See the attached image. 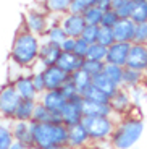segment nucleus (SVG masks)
<instances>
[{"instance_id": "f257e3e1", "label": "nucleus", "mask_w": 147, "mask_h": 149, "mask_svg": "<svg viewBox=\"0 0 147 149\" xmlns=\"http://www.w3.org/2000/svg\"><path fill=\"white\" fill-rule=\"evenodd\" d=\"M41 42L42 37L26 31L24 28L18 29L10 47V62L23 70H33V67L37 63Z\"/></svg>"}, {"instance_id": "423d86ee", "label": "nucleus", "mask_w": 147, "mask_h": 149, "mask_svg": "<svg viewBox=\"0 0 147 149\" xmlns=\"http://www.w3.org/2000/svg\"><path fill=\"white\" fill-rule=\"evenodd\" d=\"M19 101L21 97L18 96L11 83L7 81L0 86V120H13Z\"/></svg>"}, {"instance_id": "393cba45", "label": "nucleus", "mask_w": 147, "mask_h": 149, "mask_svg": "<svg viewBox=\"0 0 147 149\" xmlns=\"http://www.w3.org/2000/svg\"><path fill=\"white\" fill-rule=\"evenodd\" d=\"M42 39L47 41V42H52V44H57V45L62 44V42L66 39V34H65V31H63V28L60 26V21L58 23H52L50 26H49V29L45 31V34H44Z\"/></svg>"}, {"instance_id": "f03ea898", "label": "nucleus", "mask_w": 147, "mask_h": 149, "mask_svg": "<svg viewBox=\"0 0 147 149\" xmlns=\"http://www.w3.org/2000/svg\"><path fill=\"white\" fill-rule=\"evenodd\" d=\"M146 130L144 118L136 112L116 120L115 130L110 136L108 146L112 149H134L136 144L141 141Z\"/></svg>"}, {"instance_id": "9b49d317", "label": "nucleus", "mask_w": 147, "mask_h": 149, "mask_svg": "<svg viewBox=\"0 0 147 149\" xmlns=\"http://www.w3.org/2000/svg\"><path fill=\"white\" fill-rule=\"evenodd\" d=\"M66 144L70 149H92V143L89 138L83 123H78L73 127H68V138Z\"/></svg>"}, {"instance_id": "2f4dec72", "label": "nucleus", "mask_w": 147, "mask_h": 149, "mask_svg": "<svg viewBox=\"0 0 147 149\" xmlns=\"http://www.w3.org/2000/svg\"><path fill=\"white\" fill-rule=\"evenodd\" d=\"M107 49H108V47H105V45L99 44V42L89 44L87 54H86V58L97 60V62H103V63H105V58H107Z\"/></svg>"}, {"instance_id": "c85d7f7f", "label": "nucleus", "mask_w": 147, "mask_h": 149, "mask_svg": "<svg viewBox=\"0 0 147 149\" xmlns=\"http://www.w3.org/2000/svg\"><path fill=\"white\" fill-rule=\"evenodd\" d=\"M129 96H131V102H132L134 110H141L147 102V86L142 84V86H137V88L131 89Z\"/></svg>"}, {"instance_id": "6ab92c4d", "label": "nucleus", "mask_w": 147, "mask_h": 149, "mask_svg": "<svg viewBox=\"0 0 147 149\" xmlns=\"http://www.w3.org/2000/svg\"><path fill=\"white\" fill-rule=\"evenodd\" d=\"M83 62H84V58L78 57L76 54H73V52H62L60 57H58V60H57V67L62 68L65 73L71 74V73H74V71L81 70Z\"/></svg>"}, {"instance_id": "4468645a", "label": "nucleus", "mask_w": 147, "mask_h": 149, "mask_svg": "<svg viewBox=\"0 0 147 149\" xmlns=\"http://www.w3.org/2000/svg\"><path fill=\"white\" fill-rule=\"evenodd\" d=\"M60 26L63 28L66 37L78 39V37H81V33H83V29H84L86 23H84V19H83V15L65 13L63 16H60Z\"/></svg>"}, {"instance_id": "58836bf2", "label": "nucleus", "mask_w": 147, "mask_h": 149, "mask_svg": "<svg viewBox=\"0 0 147 149\" xmlns=\"http://www.w3.org/2000/svg\"><path fill=\"white\" fill-rule=\"evenodd\" d=\"M97 33H99V26L86 24L81 33V39H84L87 44H94V42H97Z\"/></svg>"}, {"instance_id": "1a4fd4ad", "label": "nucleus", "mask_w": 147, "mask_h": 149, "mask_svg": "<svg viewBox=\"0 0 147 149\" xmlns=\"http://www.w3.org/2000/svg\"><path fill=\"white\" fill-rule=\"evenodd\" d=\"M60 54H62L60 45L52 44V42H47L42 39L41 49H39V57H37V63L33 67V70H44L45 67L57 65V60H58Z\"/></svg>"}, {"instance_id": "473e14b6", "label": "nucleus", "mask_w": 147, "mask_h": 149, "mask_svg": "<svg viewBox=\"0 0 147 149\" xmlns=\"http://www.w3.org/2000/svg\"><path fill=\"white\" fill-rule=\"evenodd\" d=\"M13 143L10 120H0V149H8Z\"/></svg>"}, {"instance_id": "412c9836", "label": "nucleus", "mask_w": 147, "mask_h": 149, "mask_svg": "<svg viewBox=\"0 0 147 149\" xmlns=\"http://www.w3.org/2000/svg\"><path fill=\"white\" fill-rule=\"evenodd\" d=\"M83 112H84V117H113L108 104L89 102L84 99H83Z\"/></svg>"}, {"instance_id": "ddd939ff", "label": "nucleus", "mask_w": 147, "mask_h": 149, "mask_svg": "<svg viewBox=\"0 0 147 149\" xmlns=\"http://www.w3.org/2000/svg\"><path fill=\"white\" fill-rule=\"evenodd\" d=\"M42 78H44L45 91H55L62 89V86L70 79V74L65 73L57 65H52V67H45L42 70Z\"/></svg>"}, {"instance_id": "4c0bfd02", "label": "nucleus", "mask_w": 147, "mask_h": 149, "mask_svg": "<svg viewBox=\"0 0 147 149\" xmlns=\"http://www.w3.org/2000/svg\"><path fill=\"white\" fill-rule=\"evenodd\" d=\"M97 42L105 47H110L112 44L115 42V36H113V31L112 28H103L99 26V33H97Z\"/></svg>"}, {"instance_id": "f8f14e48", "label": "nucleus", "mask_w": 147, "mask_h": 149, "mask_svg": "<svg viewBox=\"0 0 147 149\" xmlns=\"http://www.w3.org/2000/svg\"><path fill=\"white\" fill-rule=\"evenodd\" d=\"M126 67L147 74V45L134 44V42H132L131 47H129Z\"/></svg>"}, {"instance_id": "79ce46f5", "label": "nucleus", "mask_w": 147, "mask_h": 149, "mask_svg": "<svg viewBox=\"0 0 147 149\" xmlns=\"http://www.w3.org/2000/svg\"><path fill=\"white\" fill-rule=\"evenodd\" d=\"M31 78H33V84L36 88L37 94H42L45 91L44 78H42V70H31Z\"/></svg>"}, {"instance_id": "a211bd4d", "label": "nucleus", "mask_w": 147, "mask_h": 149, "mask_svg": "<svg viewBox=\"0 0 147 149\" xmlns=\"http://www.w3.org/2000/svg\"><path fill=\"white\" fill-rule=\"evenodd\" d=\"M112 31H113L115 41H118V42H129V44H132V41H134L136 24H134L129 18H120L116 21V24L112 28Z\"/></svg>"}, {"instance_id": "37998d69", "label": "nucleus", "mask_w": 147, "mask_h": 149, "mask_svg": "<svg viewBox=\"0 0 147 149\" xmlns=\"http://www.w3.org/2000/svg\"><path fill=\"white\" fill-rule=\"evenodd\" d=\"M87 49H89V44L84 41V39H81V37L74 39V49H73V54H76V55H78V57H81V58H86Z\"/></svg>"}, {"instance_id": "72a5a7b5", "label": "nucleus", "mask_w": 147, "mask_h": 149, "mask_svg": "<svg viewBox=\"0 0 147 149\" xmlns=\"http://www.w3.org/2000/svg\"><path fill=\"white\" fill-rule=\"evenodd\" d=\"M102 13L103 11L94 5V7H89L87 10H84V13H83V19H84L86 24H91V26H100Z\"/></svg>"}, {"instance_id": "2eb2a0df", "label": "nucleus", "mask_w": 147, "mask_h": 149, "mask_svg": "<svg viewBox=\"0 0 147 149\" xmlns=\"http://www.w3.org/2000/svg\"><path fill=\"white\" fill-rule=\"evenodd\" d=\"M37 101L41 102L47 110H50L52 113L60 115V112L65 107L68 99L63 96V93L60 89H55V91H44L42 94H39V99Z\"/></svg>"}, {"instance_id": "6e6552de", "label": "nucleus", "mask_w": 147, "mask_h": 149, "mask_svg": "<svg viewBox=\"0 0 147 149\" xmlns=\"http://www.w3.org/2000/svg\"><path fill=\"white\" fill-rule=\"evenodd\" d=\"M108 105L112 109V113H113L115 118H123V117L129 115L134 112V107H132L131 102V96H129V91L123 89V88H118V91L110 96V101H108Z\"/></svg>"}, {"instance_id": "bb28decb", "label": "nucleus", "mask_w": 147, "mask_h": 149, "mask_svg": "<svg viewBox=\"0 0 147 149\" xmlns=\"http://www.w3.org/2000/svg\"><path fill=\"white\" fill-rule=\"evenodd\" d=\"M132 0H112L110 8L118 15V18H131V13L134 10Z\"/></svg>"}, {"instance_id": "c756f323", "label": "nucleus", "mask_w": 147, "mask_h": 149, "mask_svg": "<svg viewBox=\"0 0 147 149\" xmlns=\"http://www.w3.org/2000/svg\"><path fill=\"white\" fill-rule=\"evenodd\" d=\"M81 96H83V99H84V101H89V102H99V104H108V101H110V97L105 96L102 91H99L96 86H92V84L89 86V88L81 94Z\"/></svg>"}, {"instance_id": "20e7f679", "label": "nucleus", "mask_w": 147, "mask_h": 149, "mask_svg": "<svg viewBox=\"0 0 147 149\" xmlns=\"http://www.w3.org/2000/svg\"><path fill=\"white\" fill-rule=\"evenodd\" d=\"M81 123L87 131L92 146H108L110 136L116 125V118L115 117H84Z\"/></svg>"}, {"instance_id": "c9c22d12", "label": "nucleus", "mask_w": 147, "mask_h": 149, "mask_svg": "<svg viewBox=\"0 0 147 149\" xmlns=\"http://www.w3.org/2000/svg\"><path fill=\"white\" fill-rule=\"evenodd\" d=\"M103 62H97V60H91V58H84V62H83V67L81 70L86 71V73L89 74V76H96V74H100L103 71Z\"/></svg>"}, {"instance_id": "cd10ccee", "label": "nucleus", "mask_w": 147, "mask_h": 149, "mask_svg": "<svg viewBox=\"0 0 147 149\" xmlns=\"http://www.w3.org/2000/svg\"><path fill=\"white\" fill-rule=\"evenodd\" d=\"M31 122H60V115H55V113H52L50 110L44 107L41 102L37 101L36 102V107H34V112H33V120Z\"/></svg>"}, {"instance_id": "f704fd0d", "label": "nucleus", "mask_w": 147, "mask_h": 149, "mask_svg": "<svg viewBox=\"0 0 147 149\" xmlns=\"http://www.w3.org/2000/svg\"><path fill=\"white\" fill-rule=\"evenodd\" d=\"M129 19H131L134 24L147 23V0L146 2H137V3L134 5V10H132Z\"/></svg>"}, {"instance_id": "dca6fc26", "label": "nucleus", "mask_w": 147, "mask_h": 149, "mask_svg": "<svg viewBox=\"0 0 147 149\" xmlns=\"http://www.w3.org/2000/svg\"><path fill=\"white\" fill-rule=\"evenodd\" d=\"M129 47H131L129 42H118V41H115L110 47L107 49L105 63H113V65H118V67H126Z\"/></svg>"}, {"instance_id": "f3484780", "label": "nucleus", "mask_w": 147, "mask_h": 149, "mask_svg": "<svg viewBox=\"0 0 147 149\" xmlns=\"http://www.w3.org/2000/svg\"><path fill=\"white\" fill-rule=\"evenodd\" d=\"M10 130L13 141L23 143L26 146H33V130L31 122H19V120H10Z\"/></svg>"}, {"instance_id": "b1692460", "label": "nucleus", "mask_w": 147, "mask_h": 149, "mask_svg": "<svg viewBox=\"0 0 147 149\" xmlns=\"http://www.w3.org/2000/svg\"><path fill=\"white\" fill-rule=\"evenodd\" d=\"M92 86H96L97 89L102 91V93L105 94V96H108V97L113 96V94L118 91V88H120V86H116L113 81H110L103 73L96 74V76L92 78Z\"/></svg>"}, {"instance_id": "39448f33", "label": "nucleus", "mask_w": 147, "mask_h": 149, "mask_svg": "<svg viewBox=\"0 0 147 149\" xmlns=\"http://www.w3.org/2000/svg\"><path fill=\"white\" fill-rule=\"evenodd\" d=\"M50 15H49L45 8L42 7H33L24 13V18H23V26L26 31H29V33L36 34L39 37H44L45 31L49 29L50 26Z\"/></svg>"}, {"instance_id": "aec40b11", "label": "nucleus", "mask_w": 147, "mask_h": 149, "mask_svg": "<svg viewBox=\"0 0 147 149\" xmlns=\"http://www.w3.org/2000/svg\"><path fill=\"white\" fill-rule=\"evenodd\" d=\"M146 81H147V74L132 70V68H128V67L123 68V78H121V88L123 89L131 91V89H134V88H137V86H142Z\"/></svg>"}, {"instance_id": "7ed1b4c3", "label": "nucleus", "mask_w": 147, "mask_h": 149, "mask_svg": "<svg viewBox=\"0 0 147 149\" xmlns=\"http://www.w3.org/2000/svg\"><path fill=\"white\" fill-rule=\"evenodd\" d=\"M33 146L39 149H50L53 146L66 144L68 127L62 122H31Z\"/></svg>"}, {"instance_id": "3c124183", "label": "nucleus", "mask_w": 147, "mask_h": 149, "mask_svg": "<svg viewBox=\"0 0 147 149\" xmlns=\"http://www.w3.org/2000/svg\"><path fill=\"white\" fill-rule=\"evenodd\" d=\"M132 2H134V3H137V2H146V0H132Z\"/></svg>"}, {"instance_id": "7c9ffc66", "label": "nucleus", "mask_w": 147, "mask_h": 149, "mask_svg": "<svg viewBox=\"0 0 147 149\" xmlns=\"http://www.w3.org/2000/svg\"><path fill=\"white\" fill-rule=\"evenodd\" d=\"M123 68H125V67H118V65H113V63H105V65H103V71H102V73L105 74L110 81H113L116 86L121 88Z\"/></svg>"}, {"instance_id": "8fccbe9b", "label": "nucleus", "mask_w": 147, "mask_h": 149, "mask_svg": "<svg viewBox=\"0 0 147 149\" xmlns=\"http://www.w3.org/2000/svg\"><path fill=\"white\" fill-rule=\"evenodd\" d=\"M26 149H39V148H36V146H28Z\"/></svg>"}, {"instance_id": "49530a36", "label": "nucleus", "mask_w": 147, "mask_h": 149, "mask_svg": "<svg viewBox=\"0 0 147 149\" xmlns=\"http://www.w3.org/2000/svg\"><path fill=\"white\" fill-rule=\"evenodd\" d=\"M110 5H112V0H97V2H96V7L100 8L102 11L110 10Z\"/></svg>"}, {"instance_id": "a19ab883", "label": "nucleus", "mask_w": 147, "mask_h": 149, "mask_svg": "<svg viewBox=\"0 0 147 149\" xmlns=\"http://www.w3.org/2000/svg\"><path fill=\"white\" fill-rule=\"evenodd\" d=\"M134 44H142L147 45V23H141L136 24V31H134Z\"/></svg>"}, {"instance_id": "09e8293b", "label": "nucleus", "mask_w": 147, "mask_h": 149, "mask_svg": "<svg viewBox=\"0 0 147 149\" xmlns=\"http://www.w3.org/2000/svg\"><path fill=\"white\" fill-rule=\"evenodd\" d=\"M50 149H70V148H68V144H60V146H53Z\"/></svg>"}, {"instance_id": "a18cd8bd", "label": "nucleus", "mask_w": 147, "mask_h": 149, "mask_svg": "<svg viewBox=\"0 0 147 149\" xmlns=\"http://www.w3.org/2000/svg\"><path fill=\"white\" fill-rule=\"evenodd\" d=\"M60 49H62V52H73V49H74V39H73V37H66L65 41L60 44Z\"/></svg>"}, {"instance_id": "ea45409f", "label": "nucleus", "mask_w": 147, "mask_h": 149, "mask_svg": "<svg viewBox=\"0 0 147 149\" xmlns=\"http://www.w3.org/2000/svg\"><path fill=\"white\" fill-rule=\"evenodd\" d=\"M118 15L115 13L113 10H105L102 13V19H100V26H103V28H113L115 24H116V21H118Z\"/></svg>"}, {"instance_id": "0eeeda50", "label": "nucleus", "mask_w": 147, "mask_h": 149, "mask_svg": "<svg viewBox=\"0 0 147 149\" xmlns=\"http://www.w3.org/2000/svg\"><path fill=\"white\" fill-rule=\"evenodd\" d=\"M84 118V112H83V96H74L68 99L65 107L60 112V122L66 127H73L81 123Z\"/></svg>"}, {"instance_id": "a878e982", "label": "nucleus", "mask_w": 147, "mask_h": 149, "mask_svg": "<svg viewBox=\"0 0 147 149\" xmlns=\"http://www.w3.org/2000/svg\"><path fill=\"white\" fill-rule=\"evenodd\" d=\"M70 81L74 84L78 93L83 94L89 86L92 84V76H89V74L83 70H78V71H74V73L70 74Z\"/></svg>"}, {"instance_id": "5701e85b", "label": "nucleus", "mask_w": 147, "mask_h": 149, "mask_svg": "<svg viewBox=\"0 0 147 149\" xmlns=\"http://www.w3.org/2000/svg\"><path fill=\"white\" fill-rule=\"evenodd\" d=\"M73 0H45L42 7L45 8L49 15L53 16H63L65 13H68L70 5Z\"/></svg>"}, {"instance_id": "9d476101", "label": "nucleus", "mask_w": 147, "mask_h": 149, "mask_svg": "<svg viewBox=\"0 0 147 149\" xmlns=\"http://www.w3.org/2000/svg\"><path fill=\"white\" fill-rule=\"evenodd\" d=\"M15 91L21 99H28V101H37L39 94H37L36 88L33 84V78H31V70H24L15 81L11 83Z\"/></svg>"}, {"instance_id": "e433bc0d", "label": "nucleus", "mask_w": 147, "mask_h": 149, "mask_svg": "<svg viewBox=\"0 0 147 149\" xmlns=\"http://www.w3.org/2000/svg\"><path fill=\"white\" fill-rule=\"evenodd\" d=\"M97 0H73L70 5L68 13H74V15H83L84 10H87L89 7H94Z\"/></svg>"}, {"instance_id": "de8ad7c7", "label": "nucleus", "mask_w": 147, "mask_h": 149, "mask_svg": "<svg viewBox=\"0 0 147 149\" xmlns=\"http://www.w3.org/2000/svg\"><path fill=\"white\" fill-rule=\"evenodd\" d=\"M26 148H28V146H26V144H23V143L13 141V143H11V146H10L8 149H26Z\"/></svg>"}, {"instance_id": "4be33fe9", "label": "nucleus", "mask_w": 147, "mask_h": 149, "mask_svg": "<svg viewBox=\"0 0 147 149\" xmlns=\"http://www.w3.org/2000/svg\"><path fill=\"white\" fill-rule=\"evenodd\" d=\"M37 101H28V99H21L19 104L16 105L13 120H19V122H31L33 120V112L36 107Z\"/></svg>"}, {"instance_id": "c03bdc74", "label": "nucleus", "mask_w": 147, "mask_h": 149, "mask_svg": "<svg viewBox=\"0 0 147 149\" xmlns=\"http://www.w3.org/2000/svg\"><path fill=\"white\" fill-rule=\"evenodd\" d=\"M60 91L63 93V96H65L66 99H71V97H74V96H81V94H79V93L76 91L74 84L70 81V79H68V81H66L65 84L62 86V89H60Z\"/></svg>"}]
</instances>
